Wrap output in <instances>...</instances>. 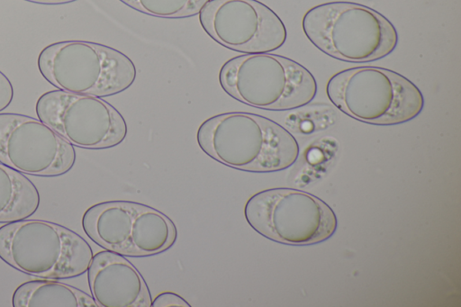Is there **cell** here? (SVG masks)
I'll return each instance as SVG.
<instances>
[{
    "instance_id": "cell-1",
    "label": "cell",
    "mask_w": 461,
    "mask_h": 307,
    "mask_svg": "<svg viewBox=\"0 0 461 307\" xmlns=\"http://www.w3.org/2000/svg\"><path fill=\"white\" fill-rule=\"evenodd\" d=\"M196 141L215 161L253 173L285 170L300 153L297 140L285 127L248 112L222 113L206 119L198 127Z\"/></svg>"
},
{
    "instance_id": "cell-2",
    "label": "cell",
    "mask_w": 461,
    "mask_h": 307,
    "mask_svg": "<svg viewBox=\"0 0 461 307\" xmlns=\"http://www.w3.org/2000/svg\"><path fill=\"white\" fill-rule=\"evenodd\" d=\"M302 27L318 50L346 62L384 59L398 44L396 28L385 16L353 2L336 1L313 6L304 14Z\"/></svg>"
},
{
    "instance_id": "cell-3",
    "label": "cell",
    "mask_w": 461,
    "mask_h": 307,
    "mask_svg": "<svg viewBox=\"0 0 461 307\" xmlns=\"http://www.w3.org/2000/svg\"><path fill=\"white\" fill-rule=\"evenodd\" d=\"M219 84L233 99L267 111H288L310 104L318 90L313 75L285 56L265 52L235 56L223 63Z\"/></svg>"
},
{
    "instance_id": "cell-4",
    "label": "cell",
    "mask_w": 461,
    "mask_h": 307,
    "mask_svg": "<svg viewBox=\"0 0 461 307\" xmlns=\"http://www.w3.org/2000/svg\"><path fill=\"white\" fill-rule=\"evenodd\" d=\"M93 255L84 238L53 221L26 218L0 227V259L26 275L77 277L87 271Z\"/></svg>"
},
{
    "instance_id": "cell-5",
    "label": "cell",
    "mask_w": 461,
    "mask_h": 307,
    "mask_svg": "<svg viewBox=\"0 0 461 307\" xmlns=\"http://www.w3.org/2000/svg\"><path fill=\"white\" fill-rule=\"evenodd\" d=\"M329 100L346 115L373 125H395L417 117L424 107L418 86L402 74L374 66L343 69L326 85Z\"/></svg>"
},
{
    "instance_id": "cell-6",
    "label": "cell",
    "mask_w": 461,
    "mask_h": 307,
    "mask_svg": "<svg viewBox=\"0 0 461 307\" xmlns=\"http://www.w3.org/2000/svg\"><path fill=\"white\" fill-rule=\"evenodd\" d=\"M37 65L56 88L101 98L125 91L137 77L135 64L126 54L88 41L49 44L39 53Z\"/></svg>"
},
{
    "instance_id": "cell-7",
    "label": "cell",
    "mask_w": 461,
    "mask_h": 307,
    "mask_svg": "<svg viewBox=\"0 0 461 307\" xmlns=\"http://www.w3.org/2000/svg\"><path fill=\"white\" fill-rule=\"evenodd\" d=\"M244 216L258 234L290 246L321 243L331 238L338 228L337 216L326 202L290 187L254 194L244 206Z\"/></svg>"
},
{
    "instance_id": "cell-8",
    "label": "cell",
    "mask_w": 461,
    "mask_h": 307,
    "mask_svg": "<svg viewBox=\"0 0 461 307\" xmlns=\"http://www.w3.org/2000/svg\"><path fill=\"white\" fill-rule=\"evenodd\" d=\"M86 236L104 249L127 257H149L170 248L177 238L174 222L162 212L132 201H106L82 216Z\"/></svg>"
},
{
    "instance_id": "cell-9",
    "label": "cell",
    "mask_w": 461,
    "mask_h": 307,
    "mask_svg": "<svg viewBox=\"0 0 461 307\" xmlns=\"http://www.w3.org/2000/svg\"><path fill=\"white\" fill-rule=\"evenodd\" d=\"M35 112L38 119L71 145L82 149L115 147L128 132L121 113L101 97L51 90L38 98Z\"/></svg>"
},
{
    "instance_id": "cell-10",
    "label": "cell",
    "mask_w": 461,
    "mask_h": 307,
    "mask_svg": "<svg viewBox=\"0 0 461 307\" xmlns=\"http://www.w3.org/2000/svg\"><path fill=\"white\" fill-rule=\"evenodd\" d=\"M198 14L209 37L237 52H272L287 38L280 17L258 0H209Z\"/></svg>"
},
{
    "instance_id": "cell-11",
    "label": "cell",
    "mask_w": 461,
    "mask_h": 307,
    "mask_svg": "<svg viewBox=\"0 0 461 307\" xmlns=\"http://www.w3.org/2000/svg\"><path fill=\"white\" fill-rule=\"evenodd\" d=\"M76 161L74 146L40 119L0 113V162L24 174L58 176Z\"/></svg>"
},
{
    "instance_id": "cell-12",
    "label": "cell",
    "mask_w": 461,
    "mask_h": 307,
    "mask_svg": "<svg viewBox=\"0 0 461 307\" xmlns=\"http://www.w3.org/2000/svg\"><path fill=\"white\" fill-rule=\"evenodd\" d=\"M91 295L100 307H150L151 295L139 270L124 256L103 250L87 269Z\"/></svg>"
},
{
    "instance_id": "cell-13",
    "label": "cell",
    "mask_w": 461,
    "mask_h": 307,
    "mask_svg": "<svg viewBox=\"0 0 461 307\" xmlns=\"http://www.w3.org/2000/svg\"><path fill=\"white\" fill-rule=\"evenodd\" d=\"M14 307H97L92 296L55 279H37L17 286L12 297Z\"/></svg>"
},
{
    "instance_id": "cell-14",
    "label": "cell",
    "mask_w": 461,
    "mask_h": 307,
    "mask_svg": "<svg viewBox=\"0 0 461 307\" xmlns=\"http://www.w3.org/2000/svg\"><path fill=\"white\" fill-rule=\"evenodd\" d=\"M40 202L36 185L24 174L0 162V223L29 218Z\"/></svg>"
},
{
    "instance_id": "cell-15",
    "label": "cell",
    "mask_w": 461,
    "mask_h": 307,
    "mask_svg": "<svg viewBox=\"0 0 461 307\" xmlns=\"http://www.w3.org/2000/svg\"><path fill=\"white\" fill-rule=\"evenodd\" d=\"M127 6L154 17L181 19L194 16L209 0H119Z\"/></svg>"
},
{
    "instance_id": "cell-16",
    "label": "cell",
    "mask_w": 461,
    "mask_h": 307,
    "mask_svg": "<svg viewBox=\"0 0 461 307\" xmlns=\"http://www.w3.org/2000/svg\"><path fill=\"white\" fill-rule=\"evenodd\" d=\"M152 307H169V306H181L191 307V305L180 295L173 292H164L159 293L153 301H151Z\"/></svg>"
},
{
    "instance_id": "cell-17",
    "label": "cell",
    "mask_w": 461,
    "mask_h": 307,
    "mask_svg": "<svg viewBox=\"0 0 461 307\" xmlns=\"http://www.w3.org/2000/svg\"><path fill=\"white\" fill-rule=\"evenodd\" d=\"M14 87L9 78L0 70V112L7 108L14 99Z\"/></svg>"
},
{
    "instance_id": "cell-18",
    "label": "cell",
    "mask_w": 461,
    "mask_h": 307,
    "mask_svg": "<svg viewBox=\"0 0 461 307\" xmlns=\"http://www.w3.org/2000/svg\"><path fill=\"white\" fill-rule=\"evenodd\" d=\"M31 3L40 4V5H63L75 2L77 0H24Z\"/></svg>"
}]
</instances>
